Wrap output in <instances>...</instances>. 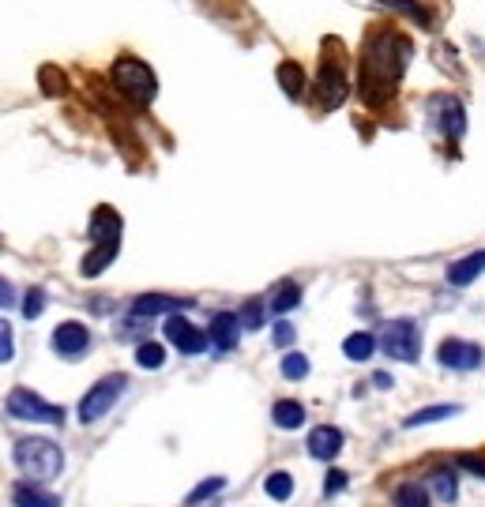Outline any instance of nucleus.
I'll return each instance as SVG.
<instances>
[{"mask_svg": "<svg viewBox=\"0 0 485 507\" xmlns=\"http://www.w3.org/2000/svg\"><path fill=\"white\" fill-rule=\"evenodd\" d=\"M410 65V42L396 30H373L361 57V98L369 106H384L391 90Z\"/></svg>", "mask_w": 485, "mask_h": 507, "instance_id": "1", "label": "nucleus"}, {"mask_svg": "<svg viewBox=\"0 0 485 507\" xmlns=\"http://www.w3.org/2000/svg\"><path fill=\"white\" fill-rule=\"evenodd\" d=\"M15 462L30 481H53L65 470V451L49 436H23L15 443Z\"/></svg>", "mask_w": 485, "mask_h": 507, "instance_id": "2", "label": "nucleus"}, {"mask_svg": "<svg viewBox=\"0 0 485 507\" xmlns=\"http://www.w3.org/2000/svg\"><path fill=\"white\" fill-rule=\"evenodd\" d=\"M113 83H117V90L125 94V98H132L136 106H150V102H155V94H159L155 72H150L139 57H120L117 65H113Z\"/></svg>", "mask_w": 485, "mask_h": 507, "instance_id": "3", "label": "nucleus"}, {"mask_svg": "<svg viewBox=\"0 0 485 507\" xmlns=\"http://www.w3.org/2000/svg\"><path fill=\"white\" fill-rule=\"evenodd\" d=\"M125 388H129V376H120V372H109V376H102L98 384H90V391L79 398V421L83 425H95V421H102L109 409H113V402L125 395Z\"/></svg>", "mask_w": 485, "mask_h": 507, "instance_id": "4", "label": "nucleus"}, {"mask_svg": "<svg viewBox=\"0 0 485 507\" xmlns=\"http://www.w3.org/2000/svg\"><path fill=\"white\" fill-rule=\"evenodd\" d=\"M8 414L19 421H38V425H65V406H53L46 402L38 391H26V388H12L8 391Z\"/></svg>", "mask_w": 485, "mask_h": 507, "instance_id": "5", "label": "nucleus"}, {"mask_svg": "<svg viewBox=\"0 0 485 507\" xmlns=\"http://www.w3.org/2000/svg\"><path fill=\"white\" fill-rule=\"evenodd\" d=\"M380 350L391 357V361H418L421 354V331L414 320H391L384 331H380Z\"/></svg>", "mask_w": 485, "mask_h": 507, "instance_id": "6", "label": "nucleus"}, {"mask_svg": "<svg viewBox=\"0 0 485 507\" xmlns=\"http://www.w3.org/2000/svg\"><path fill=\"white\" fill-rule=\"evenodd\" d=\"M316 102L324 109H339L346 102V76H343V65L339 60H331L324 53L320 60V76H316Z\"/></svg>", "mask_w": 485, "mask_h": 507, "instance_id": "7", "label": "nucleus"}, {"mask_svg": "<svg viewBox=\"0 0 485 507\" xmlns=\"http://www.w3.org/2000/svg\"><path fill=\"white\" fill-rule=\"evenodd\" d=\"M166 342L173 346V350H181V354H189V357H196V354H203L207 350V331H200L192 320H185V316H170L166 320Z\"/></svg>", "mask_w": 485, "mask_h": 507, "instance_id": "8", "label": "nucleus"}, {"mask_svg": "<svg viewBox=\"0 0 485 507\" xmlns=\"http://www.w3.org/2000/svg\"><path fill=\"white\" fill-rule=\"evenodd\" d=\"M437 361L444 368H456V372H470L485 361L481 354V346L478 342H467V338H444L440 342V350H437Z\"/></svg>", "mask_w": 485, "mask_h": 507, "instance_id": "9", "label": "nucleus"}, {"mask_svg": "<svg viewBox=\"0 0 485 507\" xmlns=\"http://www.w3.org/2000/svg\"><path fill=\"white\" fill-rule=\"evenodd\" d=\"M429 113H433V124L448 140H459L467 132V113H463L459 98H451V94H437L429 102Z\"/></svg>", "mask_w": 485, "mask_h": 507, "instance_id": "10", "label": "nucleus"}, {"mask_svg": "<svg viewBox=\"0 0 485 507\" xmlns=\"http://www.w3.org/2000/svg\"><path fill=\"white\" fill-rule=\"evenodd\" d=\"M49 346H53V354H60V357H83L90 350V331L79 320H65V324L53 327Z\"/></svg>", "mask_w": 485, "mask_h": 507, "instance_id": "11", "label": "nucleus"}, {"mask_svg": "<svg viewBox=\"0 0 485 507\" xmlns=\"http://www.w3.org/2000/svg\"><path fill=\"white\" fill-rule=\"evenodd\" d=\"M120 233H125V222H120V214L113 207H95V214H90V241L95 244H120Z\"/></svg>", "mask_w": 485, "mask_h": 507, "instance_id": "12", "label": "nucleus"}, {"mask_svg": "<svg viewBox=\"0 0 485 507\" xmlns=\"http://www.w3.org/2000/svg\"><path fill=\"white\" fill-rule=\"evenodd\" d=\"M339 451H343V432H339L335 425H320V429L309 432V455H313V459L331 462Z\"/></svg>", "mask_w": 485, "mask_h": 507, "instance_id": "13", "label": "nucleus"}, {"mask_svg": "<svg viewBox=\"0 0 485 507\" xmlns=\"http://www.w3.org/2000/svg\"><path fill=\"white\" fill-rule=\"evenodd\" d=\"M237 335H241V324H237V312H219L215 320H211L207 342H215L219 350H233V346H237Z\"/></svg>", "mask_w": 485, "mask_h": 507, "instance_id": "14", "label": "nucleus"}, {"mask_svg": "<svg viewBox=\"0 0 485 507\" xmlns=\"http://www.w3.org/2000/svg\"><path fill=\"white\" fill-rule=\"evenodd\" d=\"M192 301H181V297H166V294H143L132 301V316H162V312H181L189 308Z\"/></svg>", "mask_w": 485, "mask_h": 507, "instance_id": "15", "label": "nucleus"}, {"mask_svg": "<svg viewBox=\"0 0 485 507\" xmlns=\"http://www.w3.org/2000/svg\"><path fill=\"white\" fill-rule=\"evenodd\" d=\"M481 271H485V248H481V252H470V256H463V260L451 264V267H448V282L463 290V286H470V282H474Z\"/></svg>", "mask_w": 485, "mask_h": 507, "instance_id": "16", "label": "nucleus"}, {"mask_svg": "<svg viewBox=\"0 0 485 507\" xmlns=\"http://www.w3.org/2000/svg\"><path fill=\"white\" fill-rule=\"evenodd\" d=\"M429 492L440 500V503H451L459 496V478H456V470L451 466H437L433 473H429Z\"/></svg>", "mask_w": 485, "mask_h": 507, "instance_id": "17", "label": "nucleus"}, {"mask_svg": "<svg viewBox=\"0 0 485 507\" xmlns=\"http://www.w3.org/2000/svg\"><path fill=\"white\" fill-rule=\"evenodd\" d=\"M12 503L15 507H60V496L57 492H46L38 485H15Z\"/></svg>", "mask_w": 485, "mask_h": 507, "instance_id": "18", "label": "nucleus"}, {"mask_svg": "<svg viewBox=\"0 0 485 507\" xmlns=\"http://www.w3.org/2000/svg\"><path fill=\"white\" fill-rule=\"evenodd\" d=\"M271 421H275L279 429H301L305 425V406L301 402H294V398H283V402H275V409H271Z\"/></svg>", "mask_w": 485, "mask_h": 507, "instance_id": "19", "label": "nucleus"}, {"mask_svg": "<svg viewBox=\"0 0 485 507\" xmlns=\"http://www.w3.org/2000/svg\"><path fill=\"white\" fill-rule=\"evenodd\" d=\"M279 87L286 90V98H301L305 94V72H301L297 60H283L279 65Z\"/></svg>", "mask_w": 485, "mask_h": 507, "instance_id": "20", "label": "nucleus"}, {"mask_svg": "<svg viewBox=\"0 0 485 507\" xmlns=\"http://www.w3.org/2000/svg\"><path fill=\"white\" fill-rule=\"evenodd\" d=\"M459 406L456 402H440V406H426V409H414L407 418V429H418V425H433V421H444V418H456Z\"/></svg>", "mask_w": 485, "mask_h": 507, "instance_id": "21", "label": "nucleus"}, {"mask_svg": "<svg viewBox=\"0 0 485 507\" xmlns=\"http://www.w3.org/2000/svg\"><path fill=\"white\" fill-rule=\"evenodd\" d=\"M117 252H120V244H95V252H90V256L83 260V267H79V271H83L87 278L102 274V271H106V267L117 260Z\"/></svg>", "mask_w": 485, "mask_h": 507, "instance_id": "22", "label": "nucleus"}, {"mask_svg": "<svg viewBox=\"0 0 485 507\" xmlns=\"http://www.w3.org/2000/svg\"><path fill=\"white\" fill-rule=\"evenodd\" d=\"M373 350H377V338H373L369 331H354V335L343 342V354H346L350 361H369Z\"/></svg>", "mask_w": 485, "mask_h": 507, "instance_id": "23", "label": "nucleus"}, {"mask_svg": "<svg viewBox=\"0 0 485 507\" xmlns=\"http://www.w3.org/2000/svg\"><path fill=\"white\" fill-rule=\"evenodd\" d=\"M396 507H429V489L421 481H403L396 489Z\"/></svg>", "mask_w": 485, "mask_h": 507, "instance_id": "24", "label": "nucleus"}, {"mask_svg": "<svg viewBox=\"0 0 485 507\" xmlns=\"http://www.w3.org/2000/svg\"><path fill=\"white\" fill-rule=\"evenodd\" d=\"M297 305H301V286H297V282H283V286L271 294V312H279V316H286Z\"/></svg>", "mask_w": 485, "mask_h": 507, "instance_id": "25", "label": "nucleus"}, {"mask_svg": "<svg viewBox=\"0 0 485 507\" xmlns=\"http://www.w3.org/2000/svg\"><path fill=\"white\" fill-rule=\"evenodd\" d=\"M263 492L271 496V500H290L294 496V478L286 470H275V473H267V481H263Z\"/></svg>", "mask_w": 485, "mask_h": 507, "instance_id": "26", "label": "nucleus"}, {"mask_svg": "<svg viewBox=\"0 0 485 507\" xmlns=\"http://www.w3.org/2000/svg\"><path fill=\"white\" fill-rule=\"evenodd\" d=\"M267 320V312H263V301H245L241 305V316H237V324L241 331H260Z\"/></svg>", "mask_w": 485, "mask_h": 507, "instance_id": "27", "label": "nucleus"}, {"mask_svg": "<svg viewBox=\"0 0 485 507\" xmlns=\"http://www.w3.org/2000/svg\"><path fill=\"white\" fill-rule=\"evenodd\" d=\"M380 8H391V12H403V16H410L414 23H421V26H429L433 19L426 16V8L418 5V0H377Z\"/></svg>", "mask_w": 485, "mask_h": 507, "instance_id": "28", "label": "nucleus"}, {"mask_svg": "<svg viewBox=\"0 0 485 507\" xmlns=\"http://www.w3.org/2000/svg\"><path fill=\"white\" fill-rule=\"evenodd\" d=\"M136 361H139V368H162L166 365V350L159 342H139Z\"/></svg>", "mask_w": 485, "mask_h": 507, "instance_id": "29", "label": "nucleus"}, {"mask_svg": "<svg viewBox=\"0 0 485 507\" xmlns=\"http://www.w3.org/2000/svg\"><path fill=\"white\" fill-rule=\"evenodd\" d=\"M279 368H283V376H286V379H305L313 365H309V357H305V354H286Z\"/></svg>", "mask_w": 485, "mask_h": 507, "instance_id": "30", "label": "nucleus"}, {"mask_svg": "<svg viewBox=\"0 0 485 507\" xmlns=\"http://www.w3.org/2000/svg\"><path fill=\"white\" fill-rule=\"evenodd\" d=\"M46 312V290H26V297H23V316L26 320H38V316Z\"/></svg>", "mask_w": 485, "mask_h": 507, "instance_id": "31", "label": "nucleus"}, {"mask_svg": "<svg viewBox=\"0 0 485 507\" xmlns=\"http://www.w3.org/2000/svg\"><path fill=\"white\" fill-rule=\"evenodd\" d=\"M226 489V478H207L203 485H196L192 492H189V503H200V500H207V496H219Z\"/></svg>", "mask_w": 485, "mask_h": 507, "instance_id": "32", "label": "nucleus"}, {"mask_svg": "<svg viewBox=\"0 0 485 507\" xmlns=\"http://www.w3.org/2000/svg\"><path fill=\"white\" fill-rule=\"evenodd\" d=\"M12 354H15V342H12V327L0 320V365L5 361H12Z\"/></svg>", "mask_w": 485, "mask_h": 507, "instance_id": "33", "label": "nucleus"}, {"mask_svg": "<svg viewBox=\"0 0 485 507\" xmlns=\"http://www.w3.org/2000/svg\"><path fill=\"white\" fill-rule=\"evenodd\" d=\"M343 489H346V473H343V470H331L327 478H324V492L335 496V492H343Z\"/></svg>", "mask_w": 485, "mask_h": 507, "instance_id": "34", "label": "nucleus"}, {"mask_svg": "<svg viewBox=\"0 0 485 507\" xmlns=\"http://www.w3.org/2000/svg\"><path fill=\"white\" fill-rule=\"evenodd\" d=\"M290 342H294V324L279 320V324H275V346H290Z\"/></svg>", "mask_w": 485, "mask_h": 507, "instance_id": "35", "label": "nucleus"}, {"mask_svg": "<svg viewBox=\"0 0 485 507\" xmlns=\"http://www.w3.org/2000/svg\"><path fill=\"white\" fill-rule=\"evenodd\" d=\"M15 305V290H12V282L8 278H0V308H12Z\"/></svg>", "mask_w": 485, "mask_h": 507, "instance_id": "36", "label": "nucleus"}, {"mask_svg": "<svg viewBox=\"0 0 485 507\" xmlns=\"http://www.w3.org/2000/svg\"><path fill=\"white\" fill-rule=\"evenodd\" d=\"M463 466H467V470H474V473H481V478H485V462H481V459H470V455H467V459H463Z\"/></svg>", "mask_w": 485, "mask_h": 507, "instance_id": "37", "label": "nucleus"}, {"mask_svg": "<svg viewBox=\"0 0 485 507\" xmlns=\"http://www.w3.org/2000/svg\"><path fill=\"white\" fill-rule=\"evenodd\" d=\"M373 384H377V388H391V376H387V372H377Z\"/></svg>", "mask_w": 485, "mask_h": 507, "instance_id": "38", "label": "nucleus"}]
</instances>
